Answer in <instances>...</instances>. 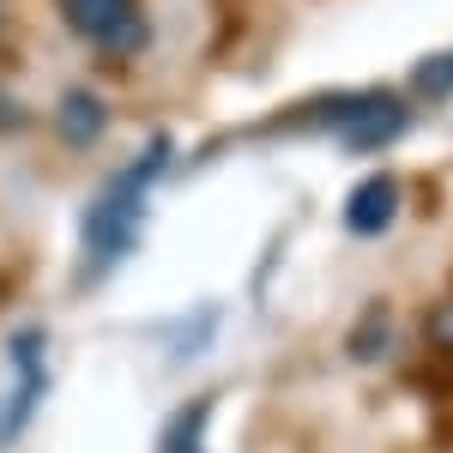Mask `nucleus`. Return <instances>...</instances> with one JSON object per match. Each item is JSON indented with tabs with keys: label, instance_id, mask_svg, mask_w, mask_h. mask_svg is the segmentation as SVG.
Here are the masks:
<instances>
[{
	"label": "nucleus",
	"instance_id": "f257e3e1",
	"mask_svg": "<svg viewBox=\"0 0 453 453\" xmlns=\"http://www.w3.org/2000/svg\"><path fill=\"white\" fill-rule=\"evenodd\" d=\"M164 157H170V140H151L145 157H134L91 200V211H85V266H109V260L127 254V242L140 236V206L151 194V181H157V170H164Z\"/></svg>",
	"mask_w": 453,
	"mask_h": 453
},
{
	"label": "nucleus",
	"instance_id": "1a4fd4ad",
	"mask_svg": "<svg viewBox=\"0 0 453 453\" xmlns=\"http://www.w3.org/2000/svg\"><path fill=\"white\" fill-rule=\"evenodd\" d=\"M429 339H435L441 350H453V309H435V314H429Z\"/></svg>",
	"mask_w": 453,
	"mask_h": 453
},
{
	"label": "nucleus",
	"instance_id": "6e6552de",
	"mask_svg": "<svg viewBox=\"0 0 453 453\" xmlns=\"http://www.w3.org/2000/svg\"><path fill=\"white\" fill-rule=\"evenodd\" d=\"M418 85H423V91H435V97H448V91H453V55H429V61L418 67Z\"/></svg>",
	"mask_w": 453,
	"mask_h": 453
},
{
	"label": "nucleus",
	"instance_id": "9d476101",
	"mask_svg": "<svg viewBox=\"0 0 453 453\" xmlns=\"http://www.w3.org/2000/svg\"><path fill=\"white\" fill-rule=\"evenodd\" d=\"M12 121H19V104H12V97L0 91V127H12Z\"/></svg>",
	"mask_w": 453,
	"mask_h": 453
},
{
	"label": "nucleus",
	"instance_id": "7ed1b4c3",
	"mask_svg": "<svg viewBox=\"0 0 453 453\" xmlns=\"http://www.w3.org/2000/svg\"><path fill=\"white\" fill-rule=\"evenodd\" d=\"M333 115H339V127H345L350 145H381L405 127V104H399V97H345Z\"/></svg>",
	"mask_w": 453,
	"mask_h": 453
},
{
	"label": "nucleus",
	"instance_id": "423d86ee",
	"mask_svg": "<svg viewBox=\"0 0 453 453\" xmlns=\"http://www.w3.org/2000/svg\"><path fill=\"white\" fill-rule=\"evenodd\" d=\"M61 134H67L73 145L97 140V134H104V104H97L91 91H67V104H61Z\"/></svg>",
	"mask_w": 453,
	"mask_h": 453
},
{
	"label": "nucleus",
	"instance_id": "20e7f679",
	"mask_svg": "<svg viewBox=\"0 0 453 453\" xmlns=\"http://www.w3.org/2000/svg\"><path fill=\"white\" fill-rule=\"evenodd\" d=\"M393 211H399V181H393V175H369V181L350 194L345 224L357 230V236H375V230L393 224Z\"/></svg>",
	"mask_w": 453,
	"mask_h": 453
},
{
	"label": "nucleus",
	"instance_id": "0eeeda50",
	"mask_svg": "<svg viewBox=\"0 0 453 453\" xmlns=\"http://www.w3.org/2000/svg\"><path fill=\"white\" fill-rule=\"evenodd\" d=\"M206 399H194V405H181L170 423V435H164V453H206Z\"/></svg>",
	"mask_w": 453,
	"mask_h": 453
},
{
	"label": "nucleus",
	"instance_id": "f03ea898",
	"mask_svg": "<svg viewBox=\"0 0 453 453\" xmlns=\"http://www.w3.org/2000/svg\"><path fill=\"white\" fill-rule=\"evenodd\" d=\"M73 19V31L85 42H97L109 55H134L145 42V19H140V0H61Z\"/></svg>",
	"mask_w": 453,
	"mask_h": 453
},
{
	"label": "nucleus",
	"instance_id": "39448f33",
	"mask_svg": "<svg viewBox=\"0 0 453 453\" xmlns=\"http://www.w3.org/2000/svg\"><path fill=\"white\" fill-rule=\"evenodd\" d=\"M12 363H19V399H12L6 429H19L25 411L36 405V387H42V333H19V339H12Z\"/></svg>",
	"mask_w": 453,
	"mask_h": 453
}]
</instances>
